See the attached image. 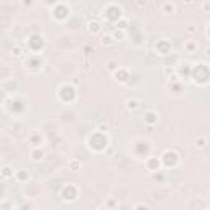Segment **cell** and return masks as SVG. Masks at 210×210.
<instances>
[{
    "mask_svg": "<svg viewBox=\"0 0 210 210\" xmlns=\"http://www.w3.org/2000/svg\"><path fill=\"white\" fill-rule=\"evenodd\" d=\"M126 108H128V110H136V108H138V100L128 99V100H126Z\"/></svg>",
    "mask_w": 210,
    "mask_h": 210,
    "instance_id": "obj_6",
    "label": "cell"
},
{
    "mask_svg": "<svg viewBox=\"0 0 210 210\" xmlns=\"http://www.w3.org/2000/svg\"><path fill=\"white\" fill-rule=\"evenodd\" d=\"M202 8H204V10H210V3H208V2L202 3Z\"/></svg>",
    "mask_w": 210,
    "mask_h": 210,
    "instance_id": "obj_9",
    "label": "cell"
},
{
    "mask_svg": "<svg viewBox=\"0 0 210 210\" xmlns=\"http://www.w3.org/2000/svg\"><path fill=\"white\" fill-rule=\"evenodd\" d=\"M20 51H21L20 48H15V49H12V54H15V56H20V54H21Z\"/></svg>",
    "mask_w": 210,
    "mask_h": 210,
    "instance_id": "obj_8",
    "label": "cell"
},
{
    "mask_svg": "<svg viewBox=\"0 0 210 210\" xmlns=\"http://www.w3.org/2000/svg\"><path fill=\"white\" fill-rule=\"evenodd\" d=\"M115 40H113V35H103L102 36V44L103 46H110V44H113Z\"/></svg>",
    "mask_w": 210,
    "mask_h": 210,
    "instance_id": "obj_5",
    "label": "cell"
},
{
    "mask_svg": "<svg viewBox=\"0 0 210 210\" xmlns=\"http://www.w3.org/2000/svg\"><path fill=\"white\" fill-rule=\"evenodd\" d=\"M67 167H69L72 172H77L79 169H81V163L79 161H76V159H71L69 163H67Z\"/></svg>",
    "mask_w": 210,
    "mask_h": 210,
    "instance_id": "obj_4",
    "label": "cell"
},
{
    "mask_svg": "<svg viewBox=\"0 0 210 210\" xmlns=\"http://www.w3.org/2000/svg\"><path fill=\"white\" fill-rule=\"evenodd\" d=\"M197 46H199V44H197V41H194V40L187 41V43L184 44V48H186V51H187V52H194V51L197 49Z\"/></svg>",
    "mask_w": 210,
    "mask_h": 210,
    "instance_id": "obj_3",
    "label": "cell"
},
{
    "mask_svg": "<svg viewBox=\"0 0 210 210\" xmlns=\"http://www.w3.org/2000/svg\"><path fill=\"white\" fill-rule=\"evenodd\" d=\"M176 8H177V5L176 3H171V2H163L159 5V10L163 15H172L176 13Z\"/></svg>",
    "mask_w": 210,
    "mask_h": 210,
    "instance_id": "obj_1",
    "label": "cell"
},
{
    "mask_svg": "<svg viewBox=\"0 0 210 210\" xmlns=\"http://www.w3.org/2000/svg\"><path fill=\"white\" fill-rule=\"evenodd\" d=\"M30 158H31V161H35V163H38V161H41L44 158V153L43 149H40L38 146L36 148H33L31 151H30Z\"/></svg>",
    "mask_w": 210,
    "mask_h": 210,
    "instance_id": "obj_2",
    "label": "cell"
},
{
    "mask_svg": "<svg viewBox=\"0 0 210 210\" xmlns=\"http://www.w3.org/2000/svg\"><path fill=\"white\" fill-rule=\"evenodd\" d=\"M196 31V28H192V26H190V28H187V33H194Z\"/></svg>",
    "mask_w": 210,
    "mask_h": 210,
    "instance_id": "obj_10",
    "label": "cell"
},
{
    "mask_svg": "<svg viewBox=\"0 0 210 210\" xmlns=\"http://www.w3.org/2000/svg\"><path fill=\"white\" fill-rule=\"evenodd\" d=\"M205 143H207V140H205V138H197V140H196V148L197 149H204L205 148Z\"/></svg>",
    "mask_w": 210,
    "mask_h": 210,
    "instance_id": "obj_7",
    "label": "cell"
}]
</instances>
